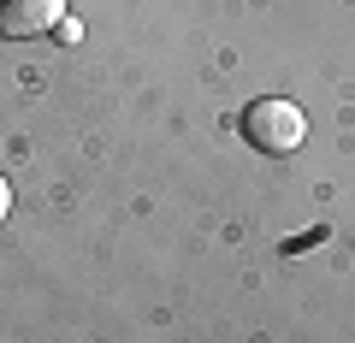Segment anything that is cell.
<instances>
[{"label": "cell", "mask_w": 355, "mask_h": 343, "mask_svg": "<svg viewBox=\"0 0 355 343\" xmlns=\"http://www.w3.org/2000/svg\"><path fill=\"white\" fill-rule=\"evenodd\" d=\"M243 137H249L261 154H291V148H302L308 118H302V107H296V101L266 95V101H254L249 113H243Z\"/></svg>", "instance_id": "cell-1"}, {"label": "cell", "mask_w": 355, "mask_h": 343, "mask_svg": "<svg viewBox=\"0 0 355 343\" xmlns=\"http://www.w3.org/2000/svg\"><path fill=\"white\" fill-rule=\"evenodd\" d=\"M65 18V0H0V36L6 42H24V36H42Z\"/></svg>", "instance_id": "cell-2"}, {"label": "cell", "mask_w": 355, "mask_h": 343, "mask_svg": "<svg viewBox=\"0 0 355 343\" xmlns=\"http://www.w3.org/2000/svg\"><path fill=\"white\" fill-rule=\"evenodd\" d=\"M6 213H12V184L0 178V219H6Z\"/></svg>", "instance_id": "cell-3"}]
</instances>
